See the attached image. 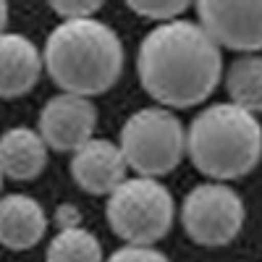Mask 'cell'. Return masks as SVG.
I'll return each mask as SVG.
<instances>
[{
  "instance_id": "6da1fadb",
  "label": "cell",
  "mask_w": 262,
  "mask_h": 262,
  "mask_svg": "<svg viewBox=\"0 0 262 262\" xmlns=\"http://www.w3.org/2000/svg\"><path fill=\"white\" fill-rule=\"evenodd\" d=\"M137 71L144 92L163 107H194L221 84V48L194 21H170L144 34Z\"/></svg>"
},
{
  "instance_id": "7a4b0ae2",
  "label": "cell",
  "mask_w": 262,
  "mask_h": 262,
  "mask_svg": "<svg viewBox=\"0 0 262 262\" xmlns=\"http://www.w3.org/2000/svg\"><path fill=\"white\" fill-rule=\"evenodd\" d=\"M42 66L66 95L97 97L123 71V45L113 27L97 18L60 21L48 34Z\"/></svg>"
},
{
  "instance_id": "3957f363",
  "label": "cell",
  "mask_w": 262,
  "mask_h": 262,
  "mask_svg": "<svg viewBox=\"0 0 262 262\" xmlns=\"http://www.w3.org/2000/svg\"><path fill=\"white\" fill-rule=\"evenodd\" d=\"M186 152L194 168L215 181L242 179L262 160V123L231 102L207 105L186 131Z\"/></svg>"
},
{
  "instance_id": "277c9868",
  "label": "cell",
  "mask_w": 262,
  "mask_h": 262,
  "mask_svg": "<svg viewBox=\"0 0 262 262\" xmlns=\"http://www.w3.org/2000/svg\"><path fill=\"white\" fill-rule=\"evenodd\" d=\"M107 226L118 238L134 247H155L168 236L176 217L170 191L158 179H126L107 194Z\"/></svg>"
},
{
  "instance_id": "5b68a950",
  "label": "cell",
  "mask_w": 262,
  "mask_h": 262,
  "mask_svg": "<svg viewBox=\"0 0 262 262\" xmlns=\"http://www.w3.org/2000/svg\"><path fill=\"white\" fill-rule=\"evenodd\" d=\"M118 149L126 168L144 179H160L184 160L186 131L168 107H142L123 123Z\"/></svg>"
},
{
  "instance_id": "8992f818",
  "label": "cell",
  "mask_w": 262,
  "mask_h": 262,
  "mask_svg": "<svg viewBox=\"0 0 262 262\" xmlns=\"http://www.w3.org/2000/svg\"><path fill=\"white\" fill-rule=\"evenodd\" d=\"M247 221L244 200L233 186L207 181L194 186L181 205V226L200 247H226L242 233Z\"/></svg>"
},
{
  "instance_id": "52a82bcc",
  "label": "cell",
  "mask_w": 262,
  "mask_h": 262,
  "mask_svg": "<svg viewBox=\"0 0 262 262\" xmlns=\"http://www.w3.org/2000/svg\"><path fill=\"white\" fill-rule=\"evenodd\" d=\"M194 8L200 16V27L217 48L238 53L262 50V0L257 3L202 0Z\"/></svg>"
},
{
  "instance_id": "ba28073f",
  "label": "cell",
  "mask_w": 262,
  "mask_h": 262,
  "mask_svg": "<svg viewBox=\"0 0 262 262\" xmlns=\"http://www.w3.org/2000/svg\"><path fill=\"white\" fill-rule=\"evenodd\" d=\"M97 107L90 97L79 95H55L45 102L39 113V131L48 149L76 152L81 144L95 139Z\"/></svg>"
},
{
  "instance_id": "9c48e42d",
  "label": "cell",
  "mask_w": 262,
  "mask_h": 262,
  "mask_svg": "<svg viewBox=\"0 0 262 262\" xmlns=\"http://www.w3.org/2000/svg\"><path fill=\"white\" fill-rule=\"evenodd\" d=\"M126 160L111 139H90L71 158V179L86 194H111L126 181Z\"/></svg>"
},
{
  "instance_id": "30bf717a",
  "label": "cell",
  "mask_w": 262,
  "mask_h": 262,
  "mask_svg": "<svg viewBox=\"0 0 262 262\" xmlns=\"http://www.w3.org/2000/svg\"><path fill=\"white\" fill-rule=\"evenodd\" d=\"M39 74L42 53L34 42L18 32L0 34V97L11 100L32 92Z\"/></svg>"
},
{
  "instance_id": "8fae6325",
  "label": "cell",
  "mask_w": 262,
  "mask_h": 262,
  "mask_svg": "<svg viewBox=\"0 0 262 262\" xmlns=\"http://www.w3.org/2000/svg\"><path fill=\"white\" fill-rule=\"evenodd\" d=\"M48 231V215L34 196L8 194L0 196V244L24 252L42 242Z\"/></svg>"
},
{
  "instance_id": "7c38bea8",
  "label": "cell",
  "mask_w": 262,
  "mask_h": 262,
  "mask_svg": "<svg viewBox=\"0 0 262 262\" xmlns=\"http://www.w3.org/2000/svg\"><path fill=\"white\" fill-rule=\"evenodd\" d=\"M48 165V144L29 126H13L0 137V173L3 179L32 181Z\"/></svg>"
},
{
  "instance_id": "4fadbf2b",
  "label": "cell",
  "mask_w": 262,
  "mask_h": 262,
  "mask_svg": "<svg viewBox=\"0 0 262 262\" xmlns=\"http://www.w3.org/2000/svg\"><path fill=\"white\" fill-rule=\"evenodd\" d=\"M231 105L257 116L262 113V55H242L226 74Z\"/></svg>"
},
{
  "instance_id": "5bb4252c",
  "label": "cell",
  "mask_w": 262,
  "mask_h": 262,
  "mask_svg": "<svg viewBox=\"0 0 262 262\" xmlns=\"http://www.w3.org/2000/svg\"><path fill=\"white\" fill-rule=\"evenodd\" d=\"M45 262H102V247L97 236L81 226L60 228L48 244Z\"/></svg>"
},
{
  "instance_id": "9a60e30c",
  "label": "cell",
  "mask_w": 262,
  "mask_h": 262,
  "mask_svg": "<svg viewBox=\"0 0 262 262\" xmlns=\"http://www.w3.org/2000/svg\"><path fill=\"white\" fill-rule=\"evenodd\" d=\"M186 8H189L186 0H131L128 3V11H134L147 21H158V27L179 21V16Z\"/></svg>"
},
{
  "instance_id": "2e32d148",
  "label": "cell",
  "mask_w": 262,
  "mask_h": 262,
  "mask_svg": "<svg viewBox=\"0 0 262 262\" xmlns=\"http://www.w3.org/2000/svg\"><path fill=\"white\" fill-rule=\"evenodd\" d=\"M100 8H102L100 0H55V3H50V11L58 13L63 21L95 18V13Z\"/></svg>"
},
{
  "instance_id": "e0dca14e",
  "label": "cell",
  "mask_w": 262,
  "mask_h": 262,
  "mask_svg": "<svg viewBox=\"0 0 262 262\" xmlns=\"http://www.w3.org/2000/svg\"><path fill=\"white\" fill-rule=\"evenodd\" d=\"M105 262H170L160 249L155 247H134V244H123L116 249Z\"/></svg>"
},
{
  "instance_id": "ac0fdd59",
  "label": "cell",
  "mask_w": 262,
  "mask_h": 262,
  "mask_svg": "<svg viewBox=\"0 0 262 262\" xmlns=\"http://www.w3.org/2000/svg\"><path fill=\"white\" fill-rule=\"evenodd\" d=\"M6 24H8V3L0 0V34L6 32Z\"/></svg>"
},
{
  "instance_id": "d6986e66",
  "label": "cell",
  "mask_w": 262,
  "mask_h": 262,
  "mask_svg": "<svg viewBox=\"0 0 262 262\" xmlns=\"http://www.w3.org/2000/svg\"><path fill=\"white\" fill-rule=\"evenodd\" d=\"M0 189H3V173H0Z\"/></svg>"
}]
</instances>
